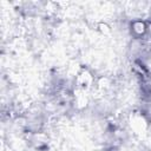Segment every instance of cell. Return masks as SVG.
<instances>
[{"mask_svg": "<svg viewBox=\"0 0 151 151\" xmlns=\"http://www.w3.org/2000/svg\"><path fill=\"white\" fill-rule=\"evenodd\" d=\"M133 31L137 33V34H143L145 32V25L144 22L142 21H136L133 24Z\"/></svg>", "mask_w": 151, "mask_h": 151, "instance_id": "1", "label": "cell"}]
</instances>
